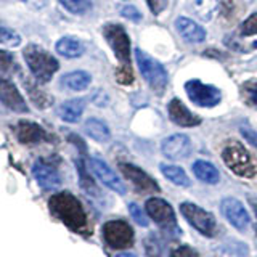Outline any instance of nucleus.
<instances>
[{"label": "nucleus", "instance_id": "f257e3e1", "mask_svg": "<svg viewBox=\"0 0 257 257\" xmlns=\"http://www.w3.org/2000/svg\"><path fill=\"white\" fill-rule=\"evenodd\" d=\"M50 211L55 217L69 227L76 233H84L87 230V215L80 201L71 195L69 191L55 193V195L48 201Z\"/></svg>", "mask_w": 257, "mask_h": 257}, {"label": "nucleus", "instance_id": "f03ea898", "mask_svg": "<svg viewBox=\"0 0 257 257\" xmlns=\"http://www.w3.org/2000/svg\"><path fill=\"white\" fill-rule=\"evenodd\" d=\"M23 56H24V60H26L29 71L32 72V76H34V79L39 84L50 82L53 74L60 68L58 60H56L52 53H48L42 47L34 45V44H29L24 48Z\"/></svg>", "mask_w": 257, "mask_h": 257}, {"label": "nucleus", "instance_id": "7ed1b4c3", "mask_svg": "<svg viewBox=\"0 0 257 257\" xmlns=\"http://www.w3.org/2000/svg\"><path fill=\"white\" fill-rule=\"evenodd\" d=\"M222 159L231 172L251 179L257 174V163L241 143H230L222 151Z\"/></svg>", "mask_w": 257, "mask_h": 257}, {"label": "nucleus", "instance_id": "20e7f679", "mask_svg": "<svg viewBox=\"0 0 257 257\" xmlns=\"http://www.w3.org/2000/svg\"><path fill=\"white\" fill-rule=\"evenodd\" d=\"M135 60L143 79L148 82L151 90L158 95H163L167 87V72L163 64L153 60L148 53H145L140 48H135Z\"/></svg>", "mask_w": 257, "mask_h": 257}, {"label": "nucleus", "instance_id": "39448f33", "mask_svg": "<svg viewBox=\"0 0 257 257\" xmlns=\"http://www.w3.org/2000/svg\"><path fill=\"white\" fill-rule=\"evenodd\" d=\"M185 92L188 98L201 108H212L222 100V92L215 85L201 82L199 79H191L185 84Z\"/></svg>", "mask_w": 257, "mask_h": 257}, {"label": "nucleus", "instance_id": "423d86ee", "mask_svg": "<svg viewBox=\"0 0 257 257\" xmlns=\"http://www.w3.org/2000/svg\"><path fill=\"white\" fill-rule=\"evenodd\" d=\"M180 212L183 214V217L187 219V222L195 227L201 235L204 236H214L217 225H215V219L211 212L204 211L203 207H199L193 203H182L180 204Z\"/></svg>", "mask_w": 257, "mask_h": 257}, {"label": "nucleus", "instance_id": "0eeeda50", "mask_svg": "<svg viewBox=\"0 0 257 257\" xmlns=\"http://www.w3.org/2000/svg\"><path fill=\"white\" fill-rule=\"evenodd\" d=\"M103 37L106 39L116 58L124 64H128L131 61V39H128L125 29L120 24L109 23L103 28Z\"/></svg>", "mask_w": 257, "mask_h": 257}, {"label": "nucleus", "instance_id": "6e6552de", "mask_svg": "<svg viewBox=\"0 0 257 257\" xmlns=\"http://www.w3.org/2000/svg\"><path fill=\"white\" fill-rule=\"evenodd\" d=\"M103 238L112 249H125L134 243V230L124 220H109L103 225Z\"/></svg>", "mask_w": 257, "mask_h": 257}, {"label": "nucleus", "instance_id": "1a4fd4ad", "mask_svg": "<svg viewBox=\"0 0 257 257\" xmlns=\"http://www.w3.org/2000/svg\"><path fill=\"white\" fill-rule=\"evenodd\" d=\"M147 209V214L155 220L159 227H163L166 230L175 228L177 230V220H175V214L174 209L167 201L161 199V198H150L145 204Z\"/></svg>", "mask_w": 257, "mask_h": 257}, {"label": "nucleus", "instance_id": "9d476101", "mask_svg": "<svg viewBox=\"0 0 257 257\" xmlns=\"http://www.w3.org/2000/svg\"><path fill=\"white\" fill-rule=\"evenodd\" d=\"M90 169H92V172L96 175V179H98L104 187H108L109 190L119 193V195H125L127 188H125L124 182L119 179V175L112 171L104 161H101L98 158H92L90 159Z\"/></svg>", "mask_w": 257, "mask_h": 257}, {"label": "nucleus", "instance_id": "9b49d317", "mask_svg": "<svg viewBox=\"0 0 257 257\" xmlns=\"http://www.w3.org/2000/svg\"><path fill=\"white\" fill-rule=\"evenodd\" d=\"M220 211L233 227L238 230H246L249 227V214L243 203L235 198H225L220 203Z\"/></svg>", "mask_w": 257, "mask_h": 257}, {"label": "nucleus", "instance_id": "f8f14e48", "mask_svg": "<svg viewBox=\"0 0 257 257\" xmlns=\"http://www.w3.org/2000/svg\"><path fill=\"white\" fill-rule=\"evenodd\" d=\"M163 155L171 161H180L190 156L191 153V142L187 135L183 134H174L163 142L161 145Z\"/></svg>", "mask_w": 257, "mask_h": 257}, {"label": "nucleus", "instance_id": "ddd939ff", "mask_svg": "<svg viewBox=\"0 0 257 257\" xmlns=\"http://www.w3.org/2000/svg\"><path fill=\"white\" fill-rule=\"evenodd\" d=\"M119 169L122 175H125V179H128L132 182L134 187L142 191V193H156L159 191V185L151 179V177L143 172L140 167H137L134 164H119Z\"/></svg>", "mask_w": 257, "mask_h": 257}, {"label": "nucleus", "instance_id": "4468645a", "mask_svg": "<svg viewBox=\"0 0 257 257\" xmlns=\"http://www.w3.org/2000/svg\"><path fill=\"white\" fill-rule=\"evenodd\" d=\"M0 101H2L8 109L13 112H28L29 106L26 100L23 98L18 87L8 79L0 77Z\"/></svg>", "mask_w": 257, "mask_h": 257}, {"label": "nucleus", "instance_id": "2eb2a0df", "mask_svg": "<svg viewBox=\"0 0 257 257\" xmlns=\"http://www.w3.org/2000/svg\"><path fill=\"white\" fill-rule=\"evenodd\" d=\"M32 175H34L39 187L44 190L53 191L61 187V177H60L58 171L53 169L52 166L42 163V161L34 163V166H32Z\"/></svg>", "mask_w": 257, "mask_h": 257}, {"label": "nucleus", "instance_id": "dca6fc26", "mask_svg": "<svg viewBox=\"0 0 257 257\" xmlns=\"http://www.w3.org/2000/svg\"><path fill=\"white\" fill-rule=\"evenodd\" d=\"M167 111H169V119L180 127H195L201 124V117L193 114L179 98H172L169 101Z\"/></svg>", "mask_w": 257, "mask_h": 257}, {"label": "nucleus", "instance_id": "f3484780", "mask_svg": "<svg viewBox=\"0 0 257 257\" xmlns=\"http://www.w3.org/2000/svg\"><path fill=\"white\" fill-rule=\"evenodd\" d=\"M175 29L179 31V34L190 44H199L206 39V31L201 28L198 23L191 21L185 16H179L175 21Z\"/></svg>", "mask_w": 257, "mask_h": 257}, {"label": "nucleus", "instance_id": "a211bd4d", "mask_svg": "<svg viewBox=\"0 0 257 257\" xmlns=\"http://www.w3.org/2000/svg\"><path fill=\"white\" fill-rule=\"evenodd\" d=\"M85 104L87 103L84 98H72L68 101H63L58 109H56V112H58V116L64 122H77L85 109Z\"/></svg>", "mask_w": 257, "mask_h": 257}, {"label": "nucleus", "instance_id": "6ab92c4d", "mask_svg": "<svg viewBox=\"0 0 257 257\" xmlns=\"http://www.w3.org/2000/svg\"><path fill=\"white\" fill-rule=\"evenodd\" d=\"M55 50L58 55L64 56V58H79V56L84 55L85 48H84V44L80 42V40H77L76 37L64 36L55 44Z\"/></svg>", "mask_w": 257, "mask_h": 257}, {"label": "nucleus", "instance_id": "aec40b11", "mask_svg": "<svg viewBox=\"0 0 257 257\" xmlns=\"http://www.w3.org/2000/svg\"><path fill=\"white\" fill-rule=\"evenodd\" d=\"M16 135L21 143H39L45 139L44 128L36 122H28V120H21L16 127Z\"/></svg>", "mask_w": 257, "mask_h": 257}, {"label": "nucleus", "instance_id": "412c9836", "mask_svg": "<svg viewBox=\"0 0 257 257\" xmlns=\"http://www.w3.org/2000/svg\"><path fill=\"white\" fill-rule=\"evenodd\" d=\"M90 82H92V76L85 71H72L60 79V84L63 87H66L69 90H74V92L85 90V88L90 85Z\"/></svg>", "mask_w": 257, "mask_h": 257}, {"label": "nucleus", "instance_id": "4be33fe9", "mask_svg": "<svg viewBox=\"0 0 257 257\" xmlns=\"http://www.w3.org/2000/svg\"><path fill=\"white\" fill-rule=\"evenodd\" d=\"M187 2L191 13L196 15V18L203 21H211L217 8H219L220 0H187Z\"/></svg>", "mask_w": 257, "mask_h": 257}, {"label": "nucleus", "instance_id": "5701e85b", "mask_svg": "<svg viewBox=\"0 0 257 257\" xmlns=\"http://www.w3.org/2000/svg\"><path fill=\"white\" fill-rule=\"evenodd\" d=\"M84 131L88 137H92V139L98 143H106L111 139V132H109L108 125L96 117H90V119L85 120Z\"/></svg>", "mask_w": 257, "mask_h": 257}, {"label": "nucleus", "instance_id": "b1692460", "mask_svg": "<svg viewBox=\"0 0 257 257\" xmlns=\"http://www.w3.org/2000/svg\"><path fill=\"white\" fill-rule=\"evenodd\" d=\"M193 174H195L201 182L204 183H209V185H215L217 182L220 180V175H219V171L215 169L214 164L207 163V161H203L199 159L196 161L195 164H193Z\"/></svg>", "mask_w": 257, "mask_h": 257}, {"label": "nucleus", "instance_id": "393cba45", "mask_svg": "<svg viewBox=\"0 0 257 257\" xmlns=\"http://www.w3.org/2000/svg\"><path fill=\"white\" fill-rule=\"evenodd\" d=\"M161 172H163V175L166 177L167 180H171L172 183L179 185V187H190V185H191L188 175L185 174V171L179 166L161 164Z\"/></svg>", "mask_w": 257, "mask_h": 257}, {"label": "nucleus", "instance_id": "a878e982", "mask_svg": "<svg viewBox=\"0 0 257 257\" xmlns=\"http://www.w3.org/2000/svg\"><path fill=\"white\" fill-rule=\"evenodd\" d=\"M60 5L72 15H85L93 8V0H58Z\"/></svg>", "mask_w": 257, "mask_h": 257}, {"label": "nucleus", "instance_id": "bb28decb", "mask_svg": "<svg viewBox=\"0 0 257 257\" xmlns=\"http://www.w3.org/2000/svg\"><path fill=\"white\" fill-rule=\"evenodd\" d=\"M241 95L247 106L257 109V79L247 80L241 85Z\"/></svg>", "mask_w": 257, "mask_h": 257}, {"label": "nucleus", "instance_id": "cd10ccee", "mask_svg": "<svg viewBox=\"0 0 257 257\" xmlns=\"http://www.w3.org/2000/svg\"><path fill=\"white\" fill-rule=\"evenodd\" d=\"M145 244V252L148 257H161L163 252V244H161V239L158 238L156 233H150V235L143 239Z\"/></svg>", "mask_w": 257, "mask_h": 257}, {"label": "nucleus", "instance_id": "c85d7f7f", "mask_svg": "<svg viewBox=\"0 0 257 257\" xmlns=\"http://www.w3.org/2000/svg\"><path fill=\"white\" fill-rule=\"evenodd\" d=\"M21 44V37L16 31L0 24V45L5 47H18Z\"/></svg>", "mask_w": 257, "mask_h": 257}, {"label": "nucleus", "instance_id": "c756f323", "mask_svg": "<svg viewBox=\"0 0 257 257\" xmlns=\"http://www.w3.org/2000/svg\"><path fill=\"white\" fill-rule=\"evenodd\" d=\"M257 34V13H252L243 24L239 26L236 36L238 37H251Z\"/></svg>", "mask_w": 257, "mask_h": 257}, {"label": "nucleus", "instance_id": "7c9ffc66", "mask_svg": "<svg viewBox=\"0 0 257 257\" xmlns=\"http://www.w3.org/2000/svg\"><path fill=\"white\" fill-rule=\"evenodd\" d=\"M116 80L122 85H128V84L134 82V72H132L128 64H124L122 68H119L116 71Z\"/></svg>", "mask_w": 257, "mask_h": 257}, {"label": "nucleus", "instance_id": "2f4dec72", "mask_svg": "<svg viewBox=\"0 0 257 257\" xmlns=\"http://www.w3.org/2000/svg\"><path fill=\"white\" fill-rule=\"evenodd\" d=\"M128 212H131L132 215V219L140 225V227H147L148 225V220H147V217H145V212L140 209L139 204H135V203H131L128 204Z\"/></svg>", "mask_w": 257, "mask_h": 257}, {"label": "nucleus", "instance_id": "473e14b6", "mask_svg": "<svg viewBox=\"0 0 257 257\" xmlns=\"http://www.w3.org/2000/svg\"><path fill=\"white\" fill-rule=\"evenodd\" d=\"M15 66V58L10 52L7 50H0V71H12Z\"/></svg>", "mask_w": 257, "mask_h": 257}, {"label": "nucleus", "instance_id": "72a5a7b5", "mask_svg": "<svg viewBox=\"0 0 257 257\" xmlns=\"http://www.w3.org/2000/svg\"><path fill=\"white\" fill-rule=\"evenodd\" d=\"M120 15H122L124 18L132 20V21H135V23H139V21L142 20V13L139 12V8L131 7V5L122 7V10H120Z\"/></svg>", "mask_w": 257, "mask_h": 257}, {"label": "nucleus", "instance_id": "f704fd0d", "mask_svg": "<svg viewBox=\"0 0 257 257\" xmlns=\"http://www.w3.org/2000/svg\"><path fill=\"white\" fill-rule=\"evenodd\" d=\"M171 257H198V252L190 246H180L171 254Z\"/></svg>", "mask_w": 257, "mask_h": 257}, {"label": "nucleus", "instance_id": "c9c22d12", "mask_svg": "<svg viewBox=\"0 0 257 257\" xmlns=\"http://www.w3.org/2000/svg\"><path fill=\"white\" fill-rule=\"evenodd\" d=\"M241 134L244 135V139L252 145V147H255L257 148V132L255 131H252L251 127H246V125H243L241 127Z\"/></svg>", "mask_w": 257, "mask_h": 257}, {"label": "nucleus", "instance_id": "e433bc0d", "mask_svg": "<svg viewBox=\"0 0 257 257\" xmlns=\"http://www.w3.org/2000/svg\"><path fill=\"white\" fill-rule=\"evenodd\" d=\"M147 2H148V7L151 8V12L155 15H159L167 7V0H147Z\"/></svg>", "mask_w": 257, "mask_h": 257}, {"label": "nucleus", "instance_id": "4c0bfd02", "mask_svg": "<svg viewBox=\"0 0 257 257\" xmlns=\"http://www.w3.org/2000/svg\"><path fill=\"white\" fill-rule=\"evenodd\" d=\"M21 2L26 7H29L31 10H42V8L47 7L48 0H21Z\"/></svg>", "mask_w": 257, "mask_h": 257}, {"label": "nucleus", "instance_id": "58836bf2", "mask_svg": "<svg viewBox=\"0 0 257 257\" xmlns=\"http://www.w3.org/2000/svg\"><path fill=\"white\" fill-rule=\"evenodd\" d=\"M249 203L252 204V209H254V212H255V215H257V199H254V198H249Z\"/></svg>", "mask_w": 257, "mask_h": 257}, {"label": "nucleus", "instance_id": "ea45409f", "mask_svg": "<svg viewBox=\"0 0 257 257\" xmlns=\"http://www.w3.org/2000/svg\"><path fill=\"white\" fill-rule=\"evenodd\" d=\"M116 257H137L135 254H132V252H120L119 255H116Z\"/></svg>", "mask_w": 257, "mask_h": 257}]
</instances>
